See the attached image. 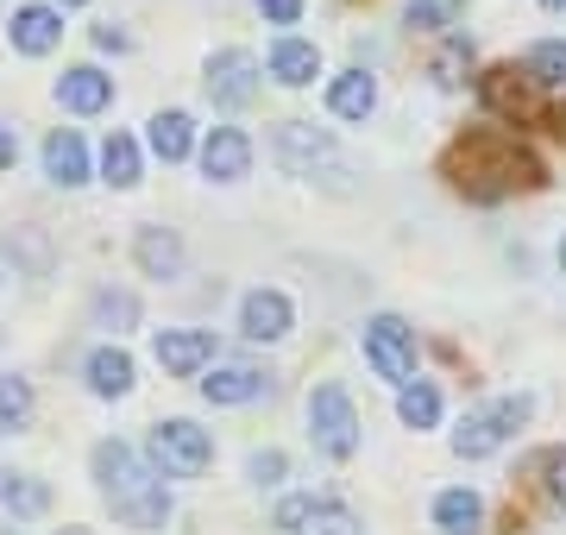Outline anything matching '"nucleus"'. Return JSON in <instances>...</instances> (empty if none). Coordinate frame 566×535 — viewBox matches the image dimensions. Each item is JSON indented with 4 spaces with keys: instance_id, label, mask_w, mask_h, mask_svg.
Masks as SVG:
<instances>
[{
    "instance_id": "aec40b11",
    "label": "nucleus",
    "mask_w": 566,
    "mask_h": 535,
    "mask_svg": "<svg viewBox=\"0 0 566 535\" xmlns=\"http://www.w3.org/2000/svg\"><path fill=\"white\" fill-rule=\"evenodd\" d=\"M271 76H277L283 88H308L322 76V51L308 39H277L271 44Z\"/></svg>"
},
{
    "instance_id": "423d86ee",
    "label": "nucleus",
    "mask_w": 566,
    "mask_h": 535,
    "mask_svg": "<svg viewBox=\"0 0 566 535\" xmlns=\"http://www.w3.org/2000/svg\"><path fill=\"white\" fill-rule=\"evenodd\" d=\"M365 359H371V371L390 378L397 391L416 385V334H409L403 315H371V322H365Z\"/></svg>"
},
{
    "instance_id": "ea45409f",
    "label": "nucleus",
    "mask_w": 566,
    "mask_h": 535,
    "mask_svg": "<svg viewBox=\"0 0 566 535\" xmlns=\"http://www.w3.org/2000/svg\"><path fill=\"white\" fill-rule=\"evenodd\" d=\"M63 7H82V0H57V13H63Z\"/></svg>"
},
{
    "instance_id": "4468645a",
    "label": "nucleus",
    "mask_w": 566,
    "mask_h": 535,
    "mask_svg": "<svg viewBox=\"0 0 566 535\" xmlns=\"http://www.w3.org/2000/svg\"><path fill=\"white\" fill-rule=\"evenodd\" d=\"M44 177L57 189H76L88 183V145H82V133H70V126H57L51 139H44Z\"/></svg>"
},
{
    "instance_id": "0eeeda50",
    "label": "nucleus",
    "mask_w": 566,
    "mask_h": 535,
    "mask_svg": "<svg viewBox=\"0 0 566 535\" xmlns=\"http://www.w3.org/2000/svg\"><path fill=\"white\" fill-rule=\"evenodd\" d=\"M271 158L290 177H315V170H334V139L315 120H277L271 126Z\"/></svg>"
},
{
    "instance_id": "1a4fd4ad",
    "label": "nucleus",
    "mask_w": 566,
    "mask_h": 535,
    "mask_svg": "<svg viewBox=\"0 0 566 535\" xmlns=\"http://www.w3.org/2000/svg\"><path fill=\"white\" fill-rule=\"evenodd\" d=\"M479 95H485L491 114H510V120H542V102H535L528 70L516 76L510 63H497V70H485V76H479Z\"/></svg>"
},
{
    "instance_id": "c756f323",
    "label": "nucleus",
    "mask_w": 566,
    "mask_h": 535,
    "mask_svg": "<svg viewBox=\"0 0 566 535\" xmlns=\"http://www.w3.org/2000/svg\"><path fill=\"white\" fill-rule=\"evenodd\" d=\"M465 57H472V44H465V39H447V51L428 63V76H434L441 88H453V83H460V70H465Z\"/></svg>"
},
{
    "instance_id": "e433bc0d",
    "label": "nucleus",
    "mask_w": 566,
    "mask_h": 535,
    "mask_svg": "<svg viewBox=\"0 0 566 535\" xmlns=\"http://www.w3.org/2000/svg\"><path fill=\"white\" fill-rule=\"evenodd\" d=\"M126 44H133V39H126V32H120L114 20H107V25H95V51H126Z\"/></svg>"
},
{
    "instance_id": "6e6552de",
    "label": "nucleus",
    "mask_w": 566,
    "mask_h": 535,
    "mask_svg": "<svg viewBox=\"0 0 566 535\" xmlns=\"http://www.w3.org/2000/svg\"><path fill=\"white\" fill-rule=\"evenodd\" d=\"M202 83H208V102H214V107H252V102H259V88H264V76H259V57H252V51L227 44V51L208 57Z\"/></svg>"
},
{
    "instance_id": "4be33fe9",
    "label": "nucleus",
    "mask_w": 566,
    "mask_h": 535,
    "mask_svg": "<svg viewBox=\"0 0 566 535\" xmlns=\"http://www.w3.org/2000/svg\"><path fill=\"white\" fill-rule=\"evenodd\" d=\"M82 371H88V391L95 397H126L133 391V359H126L120 347H95Z\"/></svg>"
},
{
    "instance_id": "a878e982",
    "label": "nucleus",
    "mask_w": 566,
    "mask_h": 535,
    "mask_svg": "<svg viewBox=\"0 0 566 535\" xmlns=\"http://www.w3.org/2000/svg\"><path fill=\"white\" fill-rule=\"evenodd\" d=\"M32 422V378H0V434H20Z\"/></svg>"
},
{
    "instance_id": "a19ab883",
    "label": "nucleus",
    "mask_w": 566,
    "mask_h": 535,
    "mask_svg": "<svg viewBox=\"0 0 566 535\" xmlns=\"http://www.w3.org/2000/svg\"><path fill=\"white\" fill-rule=\"evenodd\" d=\"M560 271H566V240H560Z\"/></svg>"
},
{
    "instance_id": "ddd939ff",
    "label": "nucleus",
    "mask_w": 566,
    "mask_h": 535,
    "mask_svg": "<svg viewBox=\"0 0 566 535\" xmlns=\"http://www.w3.org/2000/svg\"><path fill=\"white\" fill-rule=\"evenodd\" d=\"M57 102L70 107V114H102V107L114 102V76L95 70V63H76V70L57 76Z\"/></svg>"
},
{
    "instance_id": "4c0bfd02",
    "label": "nucleus",
    "mask_w": 566,
    "mask_h": 535,
    "mask_svg": "<svg viewBox=\"0 0 566 535\" xmlns=\"http://www.w3.org/2000/svg\"><path fill=\"white\" fill-rule=\"evenodd\" d=\"M7 485H13V473H7V466H0V497H7Z\"/></svg>"
},
{
    "instance_id": "f3484780",
    "label": "nucleus",
    "mask_w": 566,
    "mask_h": 535,
    "mask_svg": "<svg viewBox=\"0 0 566 535\" xmlns=\"http://www.w3.org/2000/svg\"><path fill=\"white\" fill-rule=\"evenodd\" d=\"M57 39H63V13L57 7H20V13H13V51L44 57V51H57Z\"/></svg>"
},
{
    "instance_id": "393cba45",
    "label": "nucleus",
    "mask_w": 566,
    "mask_h": 535,
    "mask_svg": "<svg viewBox=\"0 0 566 535\" xmlns=\"http://www.w3.org/2000/svg\"><path fill=\"white\" fill-rule=\"evenodd\" d=\"M528 83L535 88H566V44L560 39H542L535 51H528Z\"/></svg>"
},
{
    "instance_id": "cd10ccee",
    "label": "nucleus",
    "mask_w": 566,
    "mask_h": 535,
    "mask_svg": "<svg viewBox=\"0 0 566 535\" xmlns=\"http://www.w3.org/2000/svg\"><path fill=\"white\" fill-rule=\"evenodd\" d=\"M133 322H139V296H133V290H102V296H95V328L126 334Z\"/></svg>"
},
{
    "instance_id": "79ce46f5",
    "label": "nucleus",
    "mask_w": 566,
    "mask_h": 535,
    "mask_svg": "<svg viewBox=\"0 0 566 535\" xmlns=\"http://www.w3.org/2000/svg\"><path fill=\"white\" fill-rule=\"evenodd\" d=\"M0 347H7V328H0Z\"/></svg>"
},
{
    "instance_id": "7ed1b4c3",
    "label": "nucleus",
    "mask_w": 566,
    "mask_h": 535,
    "mask_svg": "<svg viewBox=\"0 0 566 535\" xmlns=\"http://www.w3.org/2000/svg\"><path fill=\"white\" fill-rule=\"evenodd\" d=\"M151 466H158V479H202L208 466H214V441H208V429H196V422H182V416H170V422H151Z\"/></svg>"
},
{
    "instance_id": "37998d69",
    "label": "nucleus",
    "mask_w": 566,
    "mask_h": 535,
    "mask_svg": "<svg viewBox=\"0 0 566 535\" xmlns=\"http://www.w3.org/2000/svg\"><path fill=\"white\" fill-rule=\"evenodd\" d=\"M70 535H82V529H70Z\"/></svg>"
},
{
    "instance_id": "dca6fc26",
    "label": "nucleus",
    "mask_w": 566,
    "mask_h": 535,
    "mask_svg": "<svg viewBox=\"0 0 566 535\" xmlns=\"http://www.w3.org/2000/svg\"><path fill=\"white\" fill-rule=\"evenodd\" d=\"M145 126H151V133H145V145L158 151L164 165H182V158L196 151V120H189L182 107H164V114H151Z\"/></svg>"
},
{
    "instance_id": "9b49d317",
    "label": "nucleus",
    "mask_w": 566,
    "mask_h": 535,
    "mask_svg": "<svg viewBox=\"0 0 566 535\" xmlns=\"http://www.w3.org/2000/svg\"><path fill=\"white\" fill-rule=\"evenodd\" d=\"M245 170H252V139H245L240 126H214V133L202 139V177L240 183Z\"/></svg>"
},
{
    "instance_id": "2eb2a0df",
    "label": "nucleus",
    "mask_w": 566,
    "mask_h": 535,
    "mask_svg": "<svg viewBox=\"0 0 566 535\" xmlns=\"http://www.w3.org/2000/svg\"><path fill=\"white\" fill-rule=\"evenodd\" d=\"M434 529L441 535H479L485 529V497L472 492V485H447L434 497Z\"/></svg>"
},
{
    "instance_id": "2f4dec72",
    "label": "nucleus",
    "mask_w": 566,
    "mask_h": 535,
    "mask_svg": "<svg viewBox=\"0 0 566 535\" xmlns=\"http://www.w3.org/2000/svg\"><path fill=\"white\" fill-rule=\"evenodd\" d=\"M283 473H290V460H283L277 448H259L245 460V479H252V485H283Z\"/></svg>"
},
{
    "instance_id": "f03ea898",
    "label": "nucleus",
    "mask_w": 566,
    "mask_h": 535,
    "mask_svg": "<svg viewBox=\"0 0 566 535\" xmlns=\"http://www.w3.org/2000/svg\"><path fill=\"white\" fill-rule=\"evenodd\" d=\"M88 466H95V485H102L107 511L120 516L126 529H164V523H170V492H164L158 466L139 460V448H126V441H95Z\"/></svg>"
},
{
    "instance_id": "c9c22d12",
    "label": "nucleus",
    "mask_w": 566,
    "mask_h": 535,
    "mask_svg": "<svg viewBox=\"0 0 566 535\" xmlns=\"http://www.w3.org/2000/svg\"><path fill=\"white\" fill-rule=\"evenodd\" d=\"M13 158H20V133L13 120H0V170H13Z\"/></svg>"
},
{
    "instance_id": "9d476101",
    "label": "nucleus",
    "mask_w": 566,
    "mask_h": 535,
    "mask_svg": "<svg viewBox=\"0 0 566 535\" xmlns=\"http://www.w3.org/2000/svg\"><path fill=\"white\" fill-rule=\"evenodd\" d=\"M151 353H158V366L170 371V378H196V371L214 359V334L208 328H164L158 340H151Z\"/></svg>"
},
{
    "instance_id": "5701e85b",
    "label": "nucleus",
    "mask_w": 566,
    "mask_h": 535,
    "mask_svg": "<svg viewBox=\"0 0 566 535\" xmlns=\"http://www.w3.org/2000/svg\"><path fill=\"white\" fill-rule=\"evenodd\" d=\"M397 422H403V429H434V422H441V391H434L428 378L403 385V391H397Z\"/></svg>"
},
{
    "instance_id": "72a5a7b5",
    "label": "nucleus",
    "mask_w": 566,
    "mask_h": 535,
    "mask_svg": "<svg viewBox=\"0 0 566 535\" xmlns=\"http://www.w3.org/2000/svg\"><path fill=\"white\" fill-rule=\"evenodd\" d=\"M259 13L271 25H296V20H303V0H259Z\"/></svg>"
},
{
    "instance_id": "bb28decb",
    "label": "nucleus",
    "mask_w": 566,
    "mask_h": 535,
    "mask_svg": "<svg viewBox=\"0 0 566 535\" xmlns=\"http://www.w3.org/2000/svg\"><path fill=\"white\" fill-rule=\"evenodd\" d=\"M465 13V0H409L403 7V20L416 25V32H453Z\"/></svg>"
},
{
    "instance_id": "7c9ffc66",
    "label": "nucleus",
    "mask_w": 566,
    "mask_h": 535,
    "mask_svg": "<svg viewBox=\"0 0 566 535\" xmlns=\"http://www.w3.org/2000/svg\"><path fill=\"white\" fill-rule=\"evenodd\" d=\"M0 504H13L20 516H39L44 504H51V492H44L39 479H20V473H13V485H7V497H0Z\"/></svg>"
},
{
    "instance_id": "f257e3e1",
    "label": "nucleus",
    "mask_w": 566,
    "mask_h": 535,
    "mask_svg": "<svg viewBox=\"0 0 566 535\" xmlns=\"http://www.w3.org/2000/svg\"><path fill=\"white\" fill-rule=\"evenodd\" d=\"M441 177L460 189L465 202H504V196H516V189H542L547 183L542 158H535L516 133H497V126L460 133V139L447 145Z\"/></svg>"
},
{
    "instance_id": "58836bf2",
    "label": "nucleus",
    "mask_w": 566,
    "mask_h": 535,
    "mask_svg": "<svg viewBox=\"0 0 566 535\" xmlns=\"http://www.w3.org/2000/svg\"><path fill=\"white\" fill-rule=\"evenodd\" d=\"M542 7H547V13H566V0H542Z\"/></svg>"
},
{
    "instance_id": "a211bd4d",
    "label": "nucleus",
    "mask_w": 566,
    "mask_h": 535,
    "mask_svg": "<svg viewBox=\"0 0 566 535\" xmlns=\"http://www.w3.org/2000/svg\"><path fill=\"white\" fill-rule=\"evenodd\" d=\"M133 259H139L145 277H177L182 271V240L170 227H139L133 233Z\"/></svg>"
},
{
    "instance_id": "473e14b6",
    "label": "nucleus",
    "mask_w": 566,
    "mask_h": 535,
    "mask_svg": "<svg viewBox=\"0 0 566 535\" xmlns=\"http://www.w3.org/2000/svg\"><path fill=\"white\" fill-rule=\"evenodd\" d=\"M542 485H547V497H554V511H566V448L542 453Z\"/></svg>"
},
{
    "instance_id": "412c9836",
    "label": "nucleus",
    "mask_w": 566,
    "mask_h": 535,
    "mask_svg": "<svg viewBox=\"0 0 566 535\" xmlns=\"http://www.w3.org/2000/svg\"><path fill=\"white\" fill-rule=\"evenodd\" d=\"M327 107H334L340 120H365V114L378 107V83H371V70H340L334 88H327Z\"/></svg>"
},
{
    "instance_id": "20e7f679",
    "label": "nucleus",
    "mask_w": 566,
    "mask_h": 535,
    "mask_svg": "<svg viewBox=\"0 0 566 535\" xmlns=\"http://www.w3.org/2000/svg\"><path fill=\"white\" fill-rule=\"evenodd\" d=\"M528 397H497V403H485V410L460 416V429H453V453L460 460H485V453H497L510 441V434L528 422Z\"/></svg>"
},
{
    "instance_id": "b1692460",
    "label": "nucleus",
    "mask_w": 566,
    "mask_h": 535,
    "mask_svg": "<svg viewBox=\"0 0 566 535\" xmlns=\"http://www.w3.org/2000/svg\"><path fill=\"white\" fill-rule=\"evenodd\" d=\"M102 177L114 189H133L139 183V145L126 139V133H114V139L102 145Z\"/></svg>"
},
{
    "instance_id": "c85d7f7f",
    "label": "nucleus",
    "mask_w": 566,
    "mask_h": 535,
    "mask_svg": "<svg viewBox=\"0 0 566 535\" xmlns=\"http://www.w3.org/2000/svg\"><path fill=\"white\" fill-rule=\"evenodd\" d=\"M296 535H365V529H359V516L346 511V504H315Z\"/></svg>"
},
{
    "instance_id": "39448f33",
    "label": "nucleus",
    "mask_w": 566,
    "mask_h": 535,
    "mask_svg": "<svg viewBox=\"0 0 566 535\" xmlns=\"http://www.w3.org/2000/svg\"><path fill=\"white\" fill-rule=\"evenodd\" d=\"M308 434L327 460H353L359 453V410L340 385H315L308 391Z\"/></svg>"
},
{
    "instance_id": "f704fd0d",
    "label": "nucleus",
    "mask_w": 566,
    "mask_h": 535,
    "mask_svg": "<svg viewBox=\"0 0 566 535\" xmlns=\"http://www.w3.org/2000/svg\"><path fill=\"white\" fill-rule=\"evenodd\" d=\"M308 511H315V497H290V504L277 511V529H303Z\"/></svg>"
},
{
    "instance_id": "6ab92c4d",
    "label": "nucleus",
    "mask_w": 566,
    "mask_h": 535,
    "mask_svg": "<svg viewBox=\"0 0 566 535\" xmlns=\"http://www.w3.org/2000/svg\"><path fill=\"white\" fill-rule=\"evenodd\" d=\"M264 385H271V378H264L259 366H240V359H233V366H214L202 378V397L208 403H252V397H264Z\"/></svg>"
},
{
    "instance_id": "f8f14e48",
    "label": "nucleus",
    "mask_w": 566,
    "mask_h": 535,
    "mask_svg": "<svg viewBox=\"0 0 566 535\" xmlns=\"http://www.w3.org/2000/svg\"><path fill=\"white\" fill-rule=\"evenodd\" d=\"M290 322H296V310H290L283 290H252V296L240 303V334L245 340H283Z\"/></svg>"
}]
</instances>
